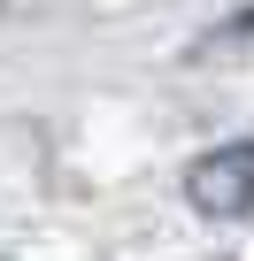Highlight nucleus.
Listing matches in <instances>:
<instances>
[{
	"label": "nucleus",
	"mask_w": 254,
	"mask_h": 261,
	"mask_svg": "<svg viewBox=\"0 0 254 261\" xmlns=\"http://www.w3.org/2000/svg\"><path fill=\"white\" fill-rule=\"evenodd\" d=\"M185 200L216 223H246L254 215V139H223L208 154L185 162Z\"/></svg>",
	"instance_id": "obj_1"
}]
</instances>
